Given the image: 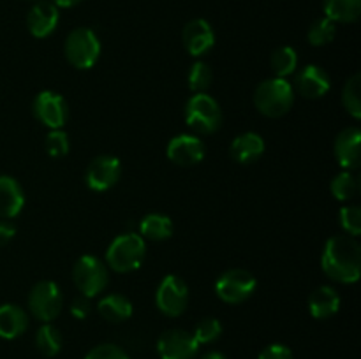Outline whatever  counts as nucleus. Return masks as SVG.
<instances>
[{
  "mask_svg": "<svg viewBox=\"0 0 361 359\" xmlns=\"http://www.w3.org/2000/svg\"><path fill=\"white\" fill-rule=\"evenodd\" d=\"M323 271L341 284H355L361 273V246L353 236H331L321 257Z\"/></svg>",
  "mask_w": 361,
  "mask_h": 359,
  "instance_id": "nucleus-1",
  "label": "nucleus"
},
{
  "mask_svg": "<svg viewBox=\"0 0 361 359\" xmlns=\"http://www.w3.org/2000/svg\"><path fill=\"white\" fill-rule=\"evenodd\" d=\"M295 102V88L284 77H270L257 84L254 92V104L261 115L268 118H281Z\"/></svg>",
  "mask_w": 361,
  "mask_h": 359,
  "instance_id": "nucleus-2",
  "label": "nucleus"
},
{
  "mask_svg": "<svg viewBox=\"0 0 361 359\" xmlns=\"http://www.w3.org/2000/svg\"><path fill=\"white\" fill-rule=\"evenodd\" d=\"M147 257V243L136 232H123L116 236L108 246L106 260L116 273H130L143 264Z\"/></svg>",
  "mask_w": 361,
  "mask_h": 359,
  "instance_id": "nucleus-3",
  "label": "nucleus"
},
{
  "mask_svg": "<svg viewBox=\"0 0 361 359\" xmlns=\"http://www.w3.org/2000/svg\"><path fill=\"white\" fill-rule=\"evenodd\" d=\"M185 123L197 134H214L222 125V109L207 92L194 94L183 109Z\"/></svg>",
  "mask_w": 361,
  "mask_h": 359,
  "instance_id": "nucleus-4",
  "label": "nucleus"
},
{
  "mask_svg": "<svg viewBox=\"0 0 361 359\" xmlns=\"http://www.w3.org/2000/svg\"><path fill=\"white\" fill-rule=\"evenodd\" d=\"M66 58L80 70L92 69L101 56V41L92 28H74L66 39Z\"/></svg>",
  "mask_w": 361,
  "mask_h": 359,
  "instance_id": "nucleus-5",
  "label": "nucleus"
},
{
  "mask_svg": "<svg viewBox=\"0 0 361 359\" xmlns=\"http://www.w3.org/2000/svg\"><path fill=\"white\" fill-rule=\"evenodd\" d=\"M257 280L250 271L242 267H233L224 271L215 282V294L229 305H238L247 301L256 292Z\"/></svg>",
  "mask_w": 361,
  "mask_h": 359,
  "instance_id": "nucleus-6",
  "label": "nucleus"
},
{
  "mask_svg": "<svg viewBox=\"0 0 361 359\" xmlns=\"http://www.w3.org/2000/svg\"><path fill=\"white\" fill-rule=\"evenodd\" d=\"M73 280L80 294L94 298L108 285V267L95 256H81L73 267Z\"/></svg>",
  "mask_w": 361,
  "mask_h": 359,
  "instance_id": "nucleus-7",
  "label": "nucleus"
},
{
  "mask_svg": "<svg viewBox=\"0 0 361 359\" xmlns=\"http://www.w3.org/2000/svg\"><path fill=\"white\" fill-rule=\"evenodd\" d=\"M63 306V296L59 285L51 280H42L32 287L28 294V308L35 319L51 322L60 315Z\"/></svg>",
  "mask_w": 361,
  "mask_h": 359,
  "instance_id": "nucleus-8",
  "label": "nucleus"
},
{
  "mask_svg": "<svg viewBox=\"0 0 361 359\" xmlns=\"http://www.w3.org/2000/svg\"><path fill=\"white\" fill-rule=\"evenodd\" d=\"M155 305L166 317H178L189 305V287L176 275H166L155 291Z\"/></svg>",
  "mask_w": 361,
  "mask_h": 359,
  "instance_id": "nucleus-9",
  "label": "nucleus"
},
{
  "mask_svg": "<svg viewBox=\"0 0 361 359\" xmlns=\"http://www.w3.org/2000/svg\"><path fill=\"white\" fill-rule=\"evenodd\" d=\"M34 116L42 123V125L51 129H62L69 116V108H67L66 99L60 94L51 90H42L35 95L34 104H32Z\"/></svg>",
  "mask_w": 361,
  "mask_h": 359,
  "instance_id": "nucleus-10",
  "label": "nucleus"
},
{
  "mask_svg": "<svg viewBox=\"0 0 361 359\" xmlns=\"http://www.w3.org/2000/svg\"><path fill=\"white\" fill-rule=\"evenodd\" d=\"M122 176V164L113 155H97L94 160L88 164L85 172V182L90 190L95 192H104L115 187Z\"/></svg>",
  "mask_w": 361,
  "mask_h": 359,
  "instance_id": "nucleus-11",
  "label": "nucleus"
},
{
  "mask_svg": "<svg viewBox=\"0 0 361 359\" xmlns=\"http://www.w3.org/2000/svg\"><path fill=\"white\" fill-rule=\"evenodd\" d=\"M200 344L185 329H168L159 336L157 354L161 359H194Z\"/></svg>",
  "mask_w": 361,
  "mask_h": 359,
  "instance_id": "nucleus-12",
  "label": "nucleus"
},
{
  "mask_svg": "<svg viewBox=\"0 0 361 359\" xmlns=\"http://www.w3.org/2000/svg\"><path fill=\"white\" fill-rule=\"evenodd\" d=\"M166 153L173 164L182 165V168H192L203 160L207 146H204L203 139L194 134H180L169 141Z\"/></svg>",
  "mask_w": 361,
  "mask_h": 359,
  "instance_id": "nucleus-13",
  "label": "nucleus"
},
{
  "mask_svg": "<svg viewBox=\"0 0 361 359\" xmlns=\"http://www.w3.org/2000/svg\"><path fill=\"white\" fill-rule=\"evenodd\" d=\"M183 46L190 56H203L214 48L215 44V32L212 25L203 18L189 21L183 28Z\"/></svg>",
  "mask_w": 361,
  "mask_h": 359,
  "instance_id": "nucleus-14",
  "label": "nucleus"
},
{
  "mask_svg": "<svg viewBox=\"0 0 361 359\" xmlns=\"http://www.w3.org/2000/svg\"><path fill=\"white\" fill-rule=\"evenodd\" d=\"M59 20H60L59 7H56L53 2L41 0V2L34 4L32 9L28 11V16H27L28 32H30L34 37L44 39L56 30V27H59Z\"/></svg>",
  "mask_w": 361,
  "mask_h": 359,
  "instance_id": "nucleus-15",
  "label": "nucleus"
},
{
  "mask_svg": "<svg viewBox=\"0 0 361 359\" xmlns=\"http://www.w3.org/2000/svg\"><path fill=\"white\" fill-rule=\"evenodd\" d=\"M295 87L303 97L321 99L324 97L331 88L330 74H328L323 67L309 63V65H305L298 74H296Z\"/></svg>",
  "mask_w": 361,
  "mask_h": 359,
  "instance_id": "nucleus-16",
  "label": "nucleus"
},
{
  "mask_svg": "<svg viewBox=\"0 0 361 359\" xmlns=\"http://www.w3.org/2000/svg\"><path fill=\"white\" fill-rule=\"evenodd\" d=\"M360 144L361 130L358 127H348L335 139V158L344 171H351L360 165Z\"/></svg>",
  "mask_w": 361,
  "mask_h": 359,
  "instance_id": "nucleus-17",
  "label": "nucleus"
},
{
  "mask_svg": "<svg viewBox=\"0 0 361 359\" xmlns=\"http://www.w3.org/2000/svg\"><path fill=\"white\" fill-rule=\"evenodd\" d=\"M25 206V192L16 178L9 175H0V218L18 217Z\"/></svg>",
  "mask_w": 361,
  "mask_h": 359,
  "instance_id": "nucleus-18",
  "label": "nucleus"
},
{
  "mask_svg": "<svg viewBox=\"0 0 361 359\" xmlns=\"http://www.w3.org/2000/svg\"><path fill=\"white\" fill-rule=\"evenodd\" d=\"M264 139L257 132H243L233 139L231 146H229V155L238 164L247 165L254 164L259 160L264 153Z\"/></svg>",
  "mask_w": 361,
  "mask_h": 359,
  "instance_id": "nucleus-19",
  "label": "nucleus"
},
{
  "mask_svg": "<svg viewBox=\"0 0 361 359\" xmlns=\"http://www.w3.org/2000/svg\"><path fill=\"white\" fill-rule=\"evenodd\" d=\"M341 308V296L331 285H319L309 296V310L314 319H330Z\"/></svg>",
  "mask_w": 361,
  "mask_h": 359,
  "instance_id": "nucleus-20",
  "label": "nucleus"
},
{
  "mask_svg": "<svg viewBox=\"0 0 361 359\" xmlns=\"http://www.w3.org/2000/svg\"><path fill=\"white\" fill-rule=\"evenodd\" d=\"M28 327V315L21 306L2 305L0 306V338L14 340L21 336Z\"/></svg>",
  "mask_w": 361,
  "mask_h": 359,
  "instance_id": "nucleus-21",
  "label": "nucleus"
},
{
  "mask_svg": "<svg viewBox=\"0 0 361 359\" xmlns=\"http://www.w3.org/2000/svg\"><path fill=\"white\" fill-rule=\"evenodd\" d=\"M97 310L102 319L108 320V322L118 324L126 322L133 315V303L122 294H108L99 301Z\"/></svg>",
  "mask_w": 361,
  "mask_h": 359,
  "instance_id": "nucleus-22",
  "label": "nucleus"
},
{
  "mask_svg": "<svg viewBox=\"0 0 361 359\" xmlns=\"http://www.w3.org/2000/svg\"><path fill=\"white\" fill-rule=\"evenodd\" d=\"M173 231V220L168 215L162 213H150L145 215L140 222V236L143 239H150V241H164V239L171 238Z\"/></svg>",
  "mask_w": 361,
  "mask_h": 359,
  "instance_id": "nucleus-23",
  "label": "nucleus"
},
{
  "mask_svg": "<svg viewBox=\"0 0 361 359\" xmlns=\"http://www.w3.org/2000/svg\"><path fill=\"white\" fill-rule=\"evenodd\" d=\"M323 11L334 23H355L361 14V0H323Z\"/></svg>",
  "mask_w": 361,
  "mask_h": 359,
  "instance_id": "nucleus-24",
  "label": "nucleus"
},
{
  "mask_svg": "<svg viewBox=\"0 0 361 359\" xmlns=\"http://www.w3.org/2000/svg\"><path fill=\"white\" fill-rule=\"evenodd\" d=\"M63 338L62 333L59 331V327H55L53 324L44 322L35 333V347L46 358H53V355L59 354L62 351Z\"/></svg>",
  "mask_w": 361,
  "mask_h": 359,
  "instance_id": "nucleus-25",
  "label": "nucleus"
},
{
  "mask_svg": "<svg viewBox=\"0 0 361 359\" xmlns=\"http://www.w3.org/2000/svg\"><path fill=\"white\" fill-rule=\"evenodd\" d=\"M270 65L275 77H284L286 80V77L291 76L296 70V67H298V53H296L295 48H291V46H281V48H277L271 53Z\"/></svg>",
  "mask_w": 361,
  "mask_h": 359,
  "instance_id": "nucleus-26",
  "label": "nucleus"
},
{
  "mask_svg": "<svg viewBox=\"0 0 361 359\" xmlns=\"http://www.w3.org/2000/svg\"><path fill=\"white\" fill-rule=\"evenodd\" d=\"M358 189H360L358 178H356L351 171L338 172L330 183L331 196H334L337 201H341V203H348V201H351L353 197L358 194Z\"/></svg>",
  "mask_w": 361,
  "mask_h": 359,
  "instance_id": "nucleus-27",
  "label": "nucleus"
},
{
  "mask_svg": "<svg viewBox=\"0 0 361 359\" xmlns=\"http://www.w3.org/2000/svg\"><path fill=\"white\" fill-rule=\"evenodd\" d=\"M342 104L353 118H361V76L355 74L348 80L342 90Z\"/></svg>",
  "mask_w": 361,
  "mask_h": 359,
  "instance_id": "nucleus-28",
  "label": "nucleus"
},
{
  "mask_svg": "<svg viewBox=\"0 0 361 359\" xmlns=\"http://www.w3.org/2000/svg\"><path fill=\"white\" fill-rule=\"evenodd\" d=\"M212 81H214V73H212L210 65L203 60H197L196 63H192L189 70V76H187V84H189L190 90L194 94H203L210 88Z\"/></svg>",
  "mask_w": 361,
  "mask_h": 359,
  "instance_id": "nucleus-29",
  "label": "nucleus"
},
{
  "mask_svg": "<svg viewBox=\"0 0 361 359\" xmlns=\"http://www.w3.org/2000/svg\"><path fill=\"white\" fill-rule=\"evenodd\" d=\"M335 34H337V27H335L334 21L324 16L310 25L307 37L312 46H326L334 41Z\"/></svg>",
  "mask_w": 361,
  "mask_h": 359,
  "instance_id": "nucleus-30",
  "label": "nucleus"
},
{
  "mask_svg": "<svg viewBox=\"0 0 361 359\" xmlns=\"http://www.w3.org/2000/svg\"><path fill=\"white\" fill-rule=\"evenodd\" d=\"M221 334H222L221 320L215 319V317H207V319H201L200 322L196 324L192 336L196 338V341L200 345H207V344H214Z\"/></svg>",
  "mask_w": 361,
  "mask_h": 359,
  "instance_id": "nucleus-31",
  "label": "nucleus"
},
{
  "mask_svg": "<svg viewBox=\"0 0 361 359\" xmlns=\"http://www.w3.org/2000/svg\"><path fill=\"white\" fill-rule=\"evenodd\" d=\"M44 146L49 157H66L69 153V137H67V134L62 129H51L48 132V136H46Z\"/></svg>",
  "mask_w": 361,
  "mask_h": 359,
  "instance_id": "nucleus-32",
  "label": "nucleus"
},
{
  "mask_svg": "<svg viewBox=\"0 0 361 359\" xmlns=\"http://www.w3.org/2000/svg\"><path fill=\"white\" fill-rule=\"evenodd\" d=\"M341 225L349 236L356 238L361 232V210L356 204H349L341 210Z\"/></svg>",
  "mask_w": 361,
  "mask_h": 359,
  "instance_id": "nucleus-33",
  "label": "nucleus"
},
{
  "mask_svg": "<svg viewBox=\"0 0 361 359\" xmlns=\"http://www.w3.org/2000/svg\"><path fill=\"white\" fill-rule=\"evenodd\" d=\"M85 359H129V355L115 344H99L88 351Z\"/></svg>",
  "mask_w": 361,
  "mask_h": 359,
  "instance_id": "nucleus-34",
  "label": "nucleus"
},
{
  "mask_svg": "<svg viewBox=\"0 0 361 359\" xmlns=\"http://www.w3.org/2000/svg\"><path fill=\"white\" fill-rule=\"evenodd\" d=\"M90 299L92 298H88V296H85V294L76 296V298L73 299V303H71V306H69L73 317H76V319H80V320L87 319V317L90 315V312H92Z\"/></svg>",
  "mask_w": 361,
  "mask_h": 359,
  "instance_id": "nucleus-35",
  "label": "nucleus"
},
{
  "mask_svg": "<svg viewBox=\"0 0 361 359\" xmlns=\"http://www.w3.org/2000/svg\"><path fill=\"white\" fill-rule=\"evenodd\" d=\"M257 359H293V352L288 345L271 344L261 351Z\"/></svg>",
  "mask_w": 361,
  "mask_h": 359,
  "instance_id": "nucleus-36",
  "label": "nucleus"
},
{
  "mask_svg": "<svg viewBox=\"0 0 361 359\" xmlns=\"http://www.w3.org/2000/svg\"><path fill=\"white\" fill-rule=\"evenodd\" d=\"M14 234H16V227H14L13 222L0 218V246L7 245L14 238Z\"/></svg>",
  "mask_w": 361,
  "mask_h": 359,
  "instance_id": "nucleus-37",
  "label": "nucleus"
},
{
  "mask_svg": "<svg viewBox=\"0 0 361 359\" xmlns=\"http://www.w3.org/2000/svg\"><path fill=\"white\" fill-rule=\"evenodd\" d=\"M53 4H55L56 7H74V6H78V4L80 2H83V0H51Z\"/></svg>",
  "mask_w": 361,
  "mask_h": 359,
  "instance_id": "nucleus-38",
  "label": "nucleus"
},
{
  "mask_svg": "<svg viewBox=\"0 0 361 359\" xmlns=\"http://www.w3.org/2000/svg\"><path fill=\"white\" fill-rule=\"evenodd\" d=\"M201 359H228L226 358L222 352H217V351H212V352H207L204 355H201Z\"/></svg>",
  "mask_w": 361,
  "mask_h": 359,
  "instance_id": "nucleus-39",
  "label": "nucleus"
}]
</instances>
